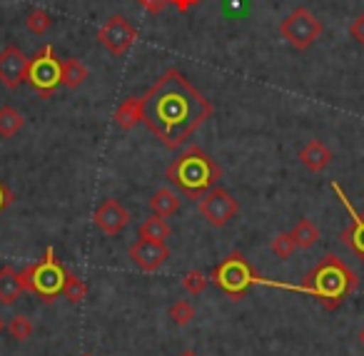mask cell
<instances>
[{"instance_id":"cell-15","label":"cell","mask_w":364,"mask_h":356,"mask_svg":"<svg viewBox=\"0 0 364 356\" xmlns=\"http://www.w3.org/2000/svg\"><path fill=\"white\" fill-rule=\"evenodd\" d=\"M23 291H26V286H23L21 271H16L11 264L3 266V269H0V301L6 306H13L21 299Z\"/></svg>"},{"instance_id":"cell-21","label":"cell","mask_w":364,"mask_h":356,"mask_svg":"<svg viewBox=\"0 0 364 356\" xmlns=\"http://www.w3.org/2000/svg\"><path fill=\"white\" fill-rule=\"evenodd\" d=\"M23 125H26V120H23V115L16 110V107H11V105L0 107V135L16 137L18 132L23 130Z\"/></svg>"},{"instance_id":"cell-10","label":"cell","mask_w":364,"mask_h":356,"mask_svg":"<svg viewBox=\"0 0 364 356\" xmlns=\"http://www.w3.org/2000/svg\"><path fill=\"white\" fill-rule=\"evenodd\" d=\"M332 190H334L337 200L342 202V207L347 210V215H349V227L342 232V234H339V239H342L344 244H347L349 249H352L354 254L364 261V212L354 210V205L349 202V197L344 195V190H342V185H339V182H332Z\"/></svg>"},{"instance_id":"cell-5","label":"cell","mask_w":364,"mask_h":356,"mask_svg":"<svg viewBox=\"0 0 364 356\" xmlns=\"http://www.w3.org/2000/svg\"><path fill=\"white\" fill-rule=\"evenodd\" d=\"M259 276H262V274H257V271H255V266L247 261V257L240 254V252L228 254L213 271L215 286H218L220 291H225V294H228L230 299H235V301L242 299V296L247 294L255 284H257Z\"/></svg>"},{"instance_id":"cell-24","label":"cell","mask_w":364,"mask_h":356,"mask_svg":"<svg viewBox=\"0 0 364 356\" xmlns=\"http://www.w3.org/2000/svg\"><path fill=\"white\" fill-rule=\"evenodd\" d=\"M269 249H272V254L277 257V259H289V257L297 252V244H294V239H292V234H289V232H282V234H277L272 239Z\"/></svg>"},{"instance_id":"cell-16","label":"cell","mask_w":364,"mask_h":356,"mask_svg":"<svg viewBox=\"0 0 364 356\" xmlns=\"http://www.w3.org/2000/svg\"><path fill=\"white\" fill-rule=\"evenodd\" d=\"M137 122H142V102L140 97H127L115 110V125L120 130H132Z\"/></svg>"},{"instance_id":"cell-8","label":"cell","mask_w":364,"mask_h":356,"mask_svg":"<svg viewBox=\"0 0 364 356\" xmlns=\"http://www.w3.org/2000/svg\"><path fill=\"white\" fill-rule=\"evenodd\" d=\"M198 210H200V215L210 222V225L218 227V230H223V227H228L230 222L237 217L240 205L228 190H223V187H213V190H210L208 195L198 202Z\"/></svg>"},{"instance_id":"cell-12","label":"cell","mask_w":364,"mask_h":356,"mask_svg":"<svg viewBox=\"0 0 364 356\" xmlns=\"http://www.w3.org/2000/svg\"><path fill=\"white\" fill-rule=\"evenodd\" d=\"M92 222H95V227L102 232V234L115 237V234H120L127 225H130V212H127L117 200H105L95 210Z\"/></svg>"},{"instance_id":"cell-7","label":"cell","mask_w":364,"mask_h":356,"mask_svg":"<svg viewBox=\"0 0 364 356\" xmlns=\"http://www.w3.org/2000/svg\"><path fill=\"white\" fill-rule=\"evenodd\" d=\"M282 38L297 50H307L317 43V38L322 36V23L307 11V8H294L279 26Z\"/></svg>"},{"instance_id":"cell-20","label":"cell","mask_w":364,"mask_h":356,"mask_svg":"<svg viewBox=\"0 0 364 356\" xmlns=\"http://www.w3.org/2000/svg\"><path fill=\"white\" fill-rule=\"evenodd\" d=\"M85 80H87V68L82 65L77 58H68V60L63 63V85H65L68 90H77Z\"/></svg>"},{"instance_id":"cell-25","label":"cell","mask_w":364,"mask_h":356,"mask_svg":"<svg viewBox=\"0 0 364 356\" xmlns=\"http://www.w3.org/2000/svg\"><path fill=\"white\" fill-rule=\"evenodd\" d=\"M170 319L175 321L177 326H188L190 321L195 319V306L185 299L175 301V304L170 306Z\"/></svg>"},{"instance_id":"cell-30","label":"cell","mask_w":364,"mask_h":356,"mask_svg":"<svg viewBox=\"0 0 364 356\" xmlns=\"http://www.w3.org/2000/svg\"><path fill=\"white\" fill-rule=\"evenodd\" d=\"M13 200H16V197H13V192L8 190V187L3 185V182H0V212L8 210V207L13 205Z\"/></svg>"},{"instance_id":"cell-3","label":"cell","mask_w":364,"mask_h":356,"mask_svg":"<svg viewBox=\"0 0 364 356\" xmlns=\"http://www.w3.org/2000/svg\"><path fill=\"white\" fill-rule=\"evenodd\" d=\"M167 180L177 192L188 197V200L200 202L218 182L223 180V167L198 145H190L177 160L167 167Z\"/></svg>"},{"instance_id":"cell-22","label":"cell","mask_w":364,"mask_h":356,"mask_svg":"<svg viewBox=\"0 0 364 356\" xmlns=\"http://www.w3.org/2000/svg\"><path fill=\"white\" fill-rule=\"evenodd\" d=\"M63 294H65V299L70 301V304H80V301L87 299V284L80 279V276H75V274H70V271H68Z\"/></svg>"},{"instance_id":"cell-9","label":"cell","mask_w":364,"mask_h":356,"mask_svg":"<svg viewBox=\"0 0 364 356\" xmlns=\"http://www.w3.org/2000/svg\"><path fill=\"white\" fill-rule=\"evenodd\" d=\"M97 41L110 55L122 58L137 41V31L122 16H112L105 26L97 31Z\"/></svg>"},{"instance_id":"cell-18","label":"cell","mask_w":364,"mask_h":356,"mask_svg":"<svg viewBox=\"0 0 364 356\" xmlns=\"http://www.w3.org/2000/svg\"><path fill=\"white\" fill-rule=\"evenodd\" d=\"M170 234H172V227L167 225L162 217H157V215L147 217V220L142 222L140 227H137V237H140V239L165 242V239H170Z\"/></svg>"},{"instance_id":"cell-23","label":"cell","mask_w":364,"mask_h":356,"mask_svg":"<svg viewBox=\"0 0 364 356\" xmlns=\"http://www.w3.org/2000/svg\"><path fill=\"white\" fill-rule=\"evenodd\" d=\"M26 28L33 33V36H43V33H48L53 28L50 13H48V11H33V13H28Z\"/></svg>"},{"instance_id":"cell-34","label":"cell","mask_w":364,"mask_h":356,"mask_svg":"<svg viewBox=\"0 0 364 356\" xmlns=\"http://www.w3.org/2000/svg\"><path fill=\"white\" fill-rule=\"evenodd\" d=\"M359 339H362V344H364V329H362V334H359Z\"/></svg>"},{"instance_id":"cell-31","label":"cell","mask_w":364,"mask_h":356,"mask_svg":"<svg viewBox=\"0 0 364 356\" xmlns=\"http://www.w3.org/2000/svg\"><path fill=\"white\" fill-rule=\"evenodd\" d=\"M170 3H175V8L180 13H188L193 6H198V3H203V0H170Z\"/></svg>"},{"instance_id":"cell-32","label":"cell","mask_w":364,"mask_h":356,"mask_svg":"<svg viewBox=\"0 0 364 356\" xmlns=\"http://www.w3.org/2000/svg\"><path fill=\"white\" fill-rule=\"evenodd\" d=\"M177 356H198V354H195L193 349H188V351H182V354H177Z\"/></svg>"},{"instance_id":"cell-28","label":"cell","mask_w":364,"mask_h":356,"mask_svg":"<svg viewBox=\"0 0 364 356\" xmlns=\"http://www.w3.org/2000/svg\"><path fill=\"white\" fill-rule=\"evenodd\" d=\"M349 36H352L354 41L364 48V13H359V16L352 21V26H349Z\"/></svg>"},{"instance_id":"cell-17","label":"cell","mask_w":364,"mask_h":356,"mask_svg":"<svg viewBox=\"0 0 364 356\" xmlns=\"http://www.w3.org/2000/svg\"><path fill=\"white\" fill-rule=\"evenodd\" d=\"M150 210L155 212L157 217L167 220V217H172L177 210H180V197H177L172 190H167V187H160V190L150 197Z\"/></svg>"},{"instance_id":"cell-4","label":"cell","mask_w":364,"mask_h":356,"mask_svg":"<svg viewBox=\"0 0 364 356\" xmlns=\"http://www.w3.org/2000/svg\"><path fill=\"white\" fill-rule=\"evenodd\" d=\"M21 279H23V286L26 291H33L36 296H41L43 301H55L58 296L63 294V286H65V279H68V269L55 259V252L53 247L46 249V257L36 264L26 266L21 271Z\"/></svg>"},{"instance_id":"cell-14","label":"cell","mask_w":364,"mask_h":356,"mask_svg":"<svg viewBox=\"0 0 364 356\" xmlns=\"http://www.w3.org/2000/svg\"><path fill=\"white\" fill-rule=\"evenodd\" d=\"M332 160H334L332 150H329V147L324 145V142H319V140H309L307 145L299 150V162H302L309 172L327 170V167L332 165Z\"/></svg>"},{"instance_id":"cell-26","label":"cell","mask_w":364,"mask_h":356,"mask_svg":"<svg viewBox=\"0 0 364 356\" xmlns=\"http://www.w3.org/2000/svg\"><path fill=\"white\" fill-rule=\"evenodd\" d=\"M8 331L13 334V339L26 341V339H31V336H33L36 326H33V321L28 319V316L18 314V316H13V319H11V324H8Z\"/></svg>"},{"instance_id":"cell-6","label":"cell","mask_w":364,"mask_h":356,"mask_svg":"<svg viewBox=\"0 0 364 356\" xmlns=\"http://www.w3.org/2000/svg\"><path fill=\"white\" fill-rule=\"evenodd\" d=\"M26 82H31V87L41 97L55 95V90L63 85V63L55 58L53 45L41 48V50L36 53V58H31Z\"/></svg>"},{"instance_id":"cell-2","label":"cell","mask_w":364,"mask_h":356,"mask_svg":"<svg viewBox=\"0 0 364 356\" xmlns=\"http://www.w3.org/2000/svg\"><path fill=\"white\" fill-rule=\"evenodd\" d=\"M257 284L272 286V289L297 291V294H309L327 311H334L342 301H347L349 296L357 291L359 279L337 254H327L307 276H304L302 284H284V281H274V279H267V276H259Z\"/></svg>"},{"instance_id":"cell-33","label":"cell","mask_w":364,"mask_h":356,"mask_svg":"<svg viewBox=\"0 0 364 356\" xmlns=\"http://www.w3.org/2000/svg\"><path fill=\"white\" fill-rule=\"evenodd\" d=\"M3 329H6V321H3V316H0V334H3Z\"/></svg>"},{"instance_id":"cell-29","label":"cell","mask_w":364,"mask_h":356,"mask_svg":"<svg viewBox=\"0 0 364 356\" xmlns=\"http://www.w3.org/2000/svg\"><path fill=\"white\" fill-rule=\"evenodd\" d=\"M137 3H140L142 11H147L150 16H157V13L165 11V6L170 3V0H137Z\"/></svg>"},{"instance_id":"cell-13","label":"cell","mask_w":364,"mask_h":356,"mask_svg":"<svg viewBox=\"0 0 364 356\" xmlns=\"http://www.w3.org/2000/svg\"><path fill=\"white\" fill-rule=\"evenodd\" d=\"M130 259L142 271H157L167 259H170V249L165 242H150V239H137L130 247Z\"/></svg>"},{"instance_id":"cell-27","label":"cell","mask_w":364,"mask_h":356,"mask_svg":"<svg viewBox=\"0 0 364 356\" xmlns=\"http://www.w3.org/2000/svg\"><path fill=\"white\" fill-rule=\"evenodd\" d=\"M182 286L190 291V294H203L205 289H208V276L203 274L200 269H190L188 274L182 276Z\"/></svg>"},{"instance_id":"cell-1","label":"cell","mask_w":364,"mask_h":356,"mask_svg":"<svg viewBox=\"0 0 364 356\" xmlns=\"http://www.w3.org/2000/svg\"><path fill=\"white\" fill-rule=\"evenodd\" d=\"M142 122L170 150L182 147L213 117L210 100L182 75L170 68L142 97Z\"/></svg>"},{"instance_id":"cell-19","label":"cell","mask_w":364,"mask_h":356,"mask_svg":"<svg viewBox=\"0 0 364 356\" xmlns=\"http://www.w3.org/2000/svg\"><path fill=\"white\" fill-rule=\"evenodd\" d=\"M294 239V244H297V249H312L314 244H317L319 239V230L317 225H314L312 220H307V217H302V220H297V225H294V230L289 232Z\"/></svg>"},{"instance_id":"cell-35","label":"cell","mask_w":364,"mask_h":356,"mask_svg":"<svg viewBox=\"0 0 364 356\" xmlns=\"http://www.w3.org/2000/svg\"><path fill=\"white\" fill-rule=\"evenodd\" d=\"M80 356H92V354H80Z\"/></svg>"},{"instance_id":"cell-11","label":"cell","mask_w":364,"mask_h":356,"mask_svg":"<svg viewBox=\"0 0 364 356\" xmlns=\"http://www.w3.org/2000/svg\"><path fill=\"white\" fill-rule=\"evenodd\" d=\"M28 63L31 58L23 55V50L18 45H8L0 53V85L6 90H18L26 80Z\"/></svg>"}]
</instances>
